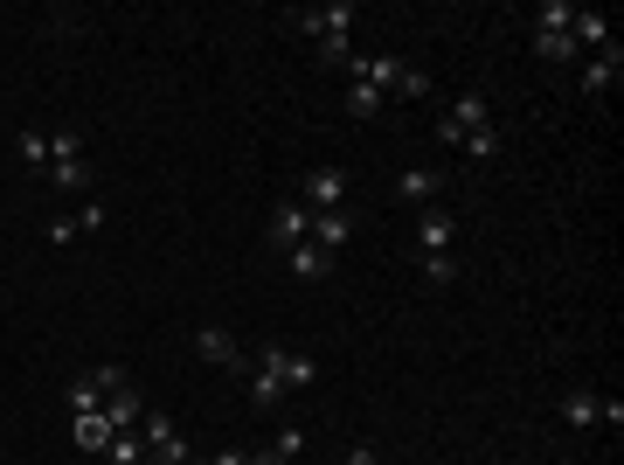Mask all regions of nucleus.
<instances>
[{"mask_svg": "<svg viewBox=\"0 0 624 465\" xmlns=\"http://www.w3.org/2000/svg\"><path fill=\"white\" fill-rule=\"evenodd\" d=\"M437 140L458 146V153H472V161H492V153H500V133H492V105H486V91H465L458 105L437 118Z\"/></svg>", "mask_w": 624, "mask_h": 465, "instance_id": "nucleus-1", "label": "nucleus"}, {"mask_svg": "<svg viewBox=\"0 0 624 465\" xmlns=\"http://www.w3.org/2000/svg\"><path fill=\"white\" fill-rule=\"evenodd\" d=\"M118 390H133V375H125V369H118V361H104V369H84V375H76V382H70V396H63V403L76 410V417H97V410H104V403H112Z\"/></svg>", "mask_w": 624, "mask_h": 465, "instance_id": "nucleus-2", "label": "nucleus"}, {"mask_svg": "<svg viewBox=\"0 0 624 465\" xmlns=\"http://www.w3.org/2000/svg\"><path fill=\"white\" fill-rule=\"evenodd\" d=\"M569 14H576L569 0H549V8L534 14V56H541V63H576V56H583V49L569 42Z\"/></svg>", "mask_w": 624, "mask_h": 465, "instance_id": "nucleus-3", "label": "nucleus"}, {"mask_svg": "<svg viewBox=\"0 0 624 465\" xmlns=\"http://www.w3.org/2000/svg\"><path fill=\"white\" fill-rule=\"evenodd\" d=\"M354 14H361L354 0H333V8H299V14H292V29H299V35H312L320 49H341V42H347V29H354Z\"/></svg>", "mask_w": 624, "mask_h": 465, "instance_id": "nucleus-4", "label": "nucleus"}, {"mask_svg": "<svg viewBox=\"0 0 624 465\" xmlns=\"http://www.w3.org/2000/svg\"><path fill=\"white\" fill-rule=\"evenodd\" d=\"M257 375H271L278 390H312V382H320V361L312 354H292V348H257Z\"/></svg>", "mask_w": 624, "mask_h": 465, "instance_id": "nucleus-5", "label": "nucleus"}, {"mask_svg": "<svg viewBox=\"0 0 624 465\" xmlns=\"http://www.w3.org/2000/svg\"><path fill=\"white\" fill-rule=\"evenodd\" d=\"M49 180H56V188H91L84 133H56V140H49Z\"/></svg>", "mask_w": 624, "mask_h": 465, "instance_id": "nucleus-6", "label": "nucleus"}, {"mask_svg": "<svg viewBox=\"0 0 624 465\" xmlns=\"http://www.w3.org/2000/svg\"><path fill=\"white\" fill-rule=\"evenodd\" d=\"M451 237H458V223H451V209H430L416 216V257H451Z\"/></svg>", "mask_w": 624, "mask_h": 465, "instance_id": "nucleus-7", "label": "nucleus"}, {"mask_svg": "<svg viewBox=\"0 0 624 465\" xmlns=\"http://www.w3.org/2000/svg\"><path fill=\"white\" fill-rule=\"evenodd\" d=\"M195 354L208 361V369H222V375L243 369V348H237V333H229V327H201L195 333Z\"/></svg>", "mask_w": 624, "mask_h": 465, "instance_id": "nucleus-8", "label": "nucleus"}, {"mask_svg": "<svg viewBox=\"0 0 624 465\" xmlns=\"http://www.w3.org/2000/svg\"><path fill=\"white\" fill-rule=\"evenodd\" d=\"M347 202V167H312L305 174V209H341Z\"/></svg>", "mask_w": 624, "mask_h": 465, "instance_id": "nucleus-9", "label": "nucleus"}, {"mask_svg": "<svg viewBox=\"0 0 624 465\" xmlns=\"http://www.w3.org/2000/svg\"><path fill=\"white\" fill-rule=\"evenodd\" d=\"M305 237H312V209H305V202H278V209H271V244L292 250Z\"/></svg>", "mask_w": 624, "mask_h": 465, "instance_id": "nucleus-10", "label": "nucleus"}, {"mask_svg": "<svg viewBox=\"0 0 624 465\" xmlns=\"http://www.w3.org/2000/svg\"><path fill=\"white\" fill-rule=\"evenodd\" d=\"M569 42L604 56V49H611V14H604V8H576V14H569Z\"/></svg>", "mask_w": 624, "mask_h": 465, "instance_id": "nucleus-11", "label": "nucleus"}, {"mask_svg": "<svg viewBox=\"0 0 624 465\" xmlns=\"http://www.w3.org/2000/svg\"><path fill=\"white\" fill-rule=\"evenodd\" d=\"M617 76H624V49L611 42L604 56H590V63H583V91H590V97H611V91H617Z\"/></svg>", "mask_w": 624, "mask_h": 465, "instance_id": "nucleus-12", "label": "nucleus"}, {"mask_svg": "<svg viewBox=\"0 0 624 465\" xmlns=\"http://www.w3.org/2000/svg\"><path fill=\"white\" fill-rule=\"evenodd\" d=\"M437 195H445V174H437V167H409L396 180V202H409V209H430Z\"/></svg>", "mask_w": 624, "mask_h": 465, "instance_id": "nucleus-13", "label": "nucleus"}, {"mask_svg": "<svg viewBox=\"0 0 624 465\" xmlns=\"http://www.w3.org/2000/svg\"><path fill=\"white\" fill-rule=\"evenodd\" d=\"M284 257H292V278H326L333 271V257H341V250H326V244H292V250H284Z\"/></svg>", "mask_w": 624, "mask_h": 465, "instance_id": "nucleus-14", "label": "nucleus"}, {"mask_svg": "<svg viewBox=\"0 0 624 465\" xmlns=\"http://www.w3.org/2000/svg\"><path fill=\"white\" fill-rule=\"evenodd\" d=\"M347 237H354V216H347V209H312V244L341 250Z\"/></svg>", "mask_w": 624, "mask_h": 465, "instance_id": "nucleus-15", "label": "nucleus"}, {"mask_svg": "<svg viewBox=\"0 0 624 465\" xmlns=\"http://www.w3.org/2000/svg\"><path fill=\"white\" fill-rule=\"evenodd\" d=\"M555 417L583 431V424H596V417H604V396H596V390H569V396L555 403Z\"/></svg>", "mask_w": 624, "mask_h": 465, "instance_id": "nucleus-16", "label": "nucleus"}, {"mask_svg": "<svg viewBox=\"0 0 624 465\" xmlns=\"http://www.w3.org/2000/svg\"><path fill=\"white\" fill-rule=\"evenodd\" d=\"M84 229H104V202H91V209H76V216H56V223H49V237L70 244V237H84Z\"/></svg>", "mask_w": 624, "mask_h": 465, "instance_id": "nucleus-17", "label": "nucleus"}, {"mask_svg": "<svg viewBox=\"0 0 624 465\" xmlns=\"http://www.w3.org/2000/svg\"><path fill=\"white\" fill-rule=\"evenodd\" d=\"M347 118H382V91L361 76H347Z\"/></svg>", "mask_w": 624, "mask_h": 465, "instance_id": "nucleus-18", "label": "nucleus"}, {"mask_svg": "<svg viewBox=\"0 0 624 465\" xmlns=\"http://www.w3.org/2000/svg\"><path fill=\"white\" fill-rule=\"evenodd\" d=\"M76 445L104 452V445H112V417H104V410H97V417H76Z\"/></svg>", "mask_w": 624, "mask_h": 465, "instance_id": "nucleus-19", "label": "nucleus"}, {"mask_svg": "<svg viewBox=\"0 0 624 465\" xmlns=\"http://www.w3.org/2000/svg\"><path fill=\"white\" fill-rule=\"evenodd\" d=\"M104 417H112V431H125V424H139V417H146V403H139V390H118V396H112V410H104Z\"/></svg>", "mask_w": 624, "mask_h": 465, "instance_id": "nucleus-20", "label": "nucleus"}, {"mask_svg": "<svg viewBox=\"0 0 624 465\" xmlns=\"http://www.w3.org/2000/svg\"><path fill=\"white\" fill-rule=\"evenodd\" d=\"M104 452H112L118 465H139V458H146V437H133V431H112V445H104Z\"/></svg>", "mask_w": 624, "mask_h": 465, "instance_id": "nucleus-21", "label": "nucleus"}, {"mask_svg": "<svg viewBox=\"0 0 624 465\" xmlns=\"http://www.w3.org/2000/svg\"><path fill=\"white\" fill-rule=\"evenodd\" d=\"M278 396H284V390H278V382L250 369V403H257V410H278Z\"/></svg>", "mask_w": 624, "mask_h": 465, "instance_id": "nucleus-22", "label": "nucleus"}, {"mask_svg": "<svg viewBox=\"0 0 624 465\" xmlns=\"http://www.w3.org/2000/svg\"><path fill=\"white\" fill-rule=\"evenodd\" d=\"M271 445H278V458H284V465H292V458L305 452V431H299V424H284V431L271 437Z\"/></svg>", "mask_w": 624, "mask_h": 465, "instance_id": "nucleus-23", "label": "nucleus"}, {"mask_svg": "<svg viewBox=\"0 0 624 465\" xmlns=\"http://www.w3.org/2000/svg\"><path fill=\"white\" fill-rule=\"evenodd\" d=\"M21 161H29V167H49V133H21Z\"/></svg>", "mask_w": 624, "mask_h": 465, "instance_id": "nucleus-24", "label": "nucleus"}, {"mask_svg": "<svg viewBox=\"0 0 624 465\" xmlns=\"http://www.w3.org/2000/svg\"><path fill=\"white\" fill-rule=\"evenodd\" d=\"M424 278H430V286H451L458 265H451V257H424Z\"/></svg>", "mask_w": 624, "mask_h": 465, "instance_id": "nucleus-25", "label": "nucleus"}, {"mask_svg": "<svg viewBox=\"0 0 624 465\" xmlns=\"http://www.w3.org/2000/svg\"><path fill=\"white\" fill-rule=\"evenodd\" d=\"M347 465H382V452H375V445H368V437H361V445H354V452H347Z\"/></svg>", "mask_w": 624, "mask_h": 465, "instance_id": "nucleus-26", "label": "nucleus"}, {"mask_svg": "<svg viewBox=\"0 0 624 465\" xmlns=\"http://www.w3.org/2000/svg\"><path fill=\"white\" fill-rule=\"evenodd\" d=\"M243 465H284V458H278V445H264V452H243Z\"/></svg>", "mask_w": 624, "mask_h": 465, "instance_id": "nucleus-27", "label": "nucleus"}, {"mask_svg": "<svg viewBox=\"0 0 624 465\" xmlns=\"http://www.w3.org/2000/svg\"><path fill=\"white\" fill-rule=\"evenodd\" d=\"M208 465H243V452H222V458H208Z\"/></svg>", "mask_w": 624, "mask_h": 465, "instance_id": "nucleus-28", "label": "nucleus"}, {"mask_svg": "<svg viewBox=\"0 0 624 465\" xmlns=\"http://www.w3.org/2000/svg\"><path fill=\"white\" fill-rule=\"evenodd\" d=\"M139 465H167V458H153V452H146V458H139Z\"/></svg>", "mask_w": 624, "mask_h": 465, "instance_id": "nucleus-29", "label": "nucleus"}]
</instances>
